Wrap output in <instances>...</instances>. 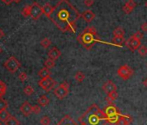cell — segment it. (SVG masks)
I'll return each mask as SVG.
<instances>
[{
	"label": "cell",
	"instance_id": "1",
	"mask_svg": "<svg viewBox=\"0 0 147 125\" xmlns=\"http://www.w3.org/2000/svg\"><path fill=\"white\" fill-rule=\"evenodd\" d=\"M80 17H82V14L67 0H61L57 5L55 6V10L49 19L60 31L75 33L76 31V22Z\"/></svg>",
	"mask_w": 147,
	"mask_h": 125
},
{
	"label": "cell",
	"instance_id": "2",
	"mask_svg": "<svg viewBox=\"0 0 147 125\" xmlns=\"http://www.w3.org/2000/svg\"><path fill=\"white\" fill-rule=\"evenodd\" d=\"M81 125H106L108 117L95 103L92 104L79 118Z\"/></svg>",
	"mask_w": 147,
	"mask_h": 125
},
{
	"label": "cell",
	"instance_id": "3",
	"mask_svg": "<svg viewBox=\"0 0 147 125\" xmlns=\"http://www.w3.org/2000/svg\"><path fill=\"white\" fill-rule=\"evenodd\" d=\"M77 41L87 50H90L98 41V33L94 26H88L78 37Z\"/></svg>",
	"mask_w": 147,
	"mask_h": 125
},
{
	"label": "cell",
	"instance_id": "4",
	"mask_svg": "<svg viewBox=\"0 0 147 125\" xmlns=\"http://www.w3.org/2000/svg\"><path fill=\"white\" fill-rule=\"evenodd\" d=\"M104 112L108 117L109 123H116L120 115L119 109L114 104H108L104 109Z\"/></svg>",
	"mask_w": 147,
	"mask_h": 125
},
{
	"label": "cell",
	"instance_id": "5",
	"mask_svg": "<svg viewBox=\"0 0 147 125\" xmlns=\"http://www.w3.org/2000/svg\"><path fill=\"white\" fill-rule=\"evenodd\" d=\"M5 68L11 73H15L21 67V62L14 56L9 57L4 64Z\"/></svg>",
	"mask_w": 147,
	"mask_h": 125
},
{
	"label": "cell",
	"instance_id": "6",
	"mask_svg": "<svg viewBox=\"0 0 147 125\" xmlns=\"http://www.w3.org/2000/svg\"><path fill=\"white\" fill-rule=\"evenodd\" d=\"M69 92V84L67 82H63L57 88L54 90V95L60 100L63 99L68 95Z\"/></svg>",
	"mask_w": 147,
	"mask_h": 125
},
{
	"label": "cell",
	"instance_id": "7",
	"mask_svg": "<svg viewBox=\"0 0 147 125\" xmlns=\"http://www.w3.org/2000/svg\"><path fill=\"white\" fill-rule=\"evenodd\" d=\"M117 73L123 80H128L131 78V77L133 75L134 72H133V70L130 66L125 65H121L118 69Z\"/></svg>",
	"mask_w": 147,
	"mask_h": 125
},
{
	"label": "cell",
	"instance_id": "8",
	"mask_svg": "<svg viewBox=\"0 0 147 125\" xmlns=\"http://www.w3.org/2000/svg\"><path fill=\"white\" fill-rule=\"evenodd\" d=\"M55 84H56V82L51 77L49 78H46V79H41L38 82V85L47 92L53 90L54 87L55 86Z\"/></svg>",
	"mask_w": 147,
	"mask_h": 125
},
{
	"label": "cell",
	"instance_id": "9",
	"mask_svg": "<svg viewBox=\"0 0 147 125\" xmlns=\"http://www.w3.org/2000/svg\"><path fill=\"white\" fill-rule=\"evenodd\" d=\"M43 14L42 7L36 2H34L31 5V12L30 17L33 20H37L41 18V16Z\"/></svg>",
	"mask_w": 147,
	"mask_h": 125
},
{
	"label": "cell",
	"instance_id": "10",
	"mask_svg": "<svg viewBox=\"0 0 147 125\" xmlns=\"http://www.w3.org/2000/svg\"><path fill=\"white\" fill-rule=\"evenodd\" d=\"M125 46L131 50V51H135L141 46V41L139 39L134 38L132 36L125 41Z\"/></svg>",
	"mask_w": 147,
	"mask_h": 125
},
{
	"label": "cell",
	"instance_id": "11",
	"mask_svg": "<svg viewBox=\"0 0 147 125\" xmlns=\"http://www.w3.org/2000/svg\"><path fill=\"white\" fill-rule=\"evenodd\" d=\"M102 90L107 95H109V94H111L113 92H115L117 90V86H116V84L113 81L108 80V81H107L106 83L103 84V85H102Z\"/></svg>",
	"mask_w": 147,
	"mask_h": 125
},
{
	"label": "cell",
	"instance_id": "12",
	"mask_svg": "<svg viewBox=\"0 0 147 125\" xmlns=\"http://www.w3.org/2000/svg\"><path fill=\"white\" fill-rule=\"evenodd\" d=\"M32 108H33V106H31V104H30L28 101H25V102L20 106V111L22 112V114H23L24 115L29 116L31 113H33Z\"/></svg>",
	"mask_w": 147,
	"mask_h": 125
},
{
	"label": "cell",
	"instance_id": "13",
	"mask_svg": "<svg viewBox=\"0 0 147 125\" xmlns=\"http://www.w3.org/2000/svg\"><path fill=\"white\" fill-rule=\"evenodd\" d=\"M131 122H132V117L128 115H120L116 125H129Z\"/></svg>",
	"mask_w": 147,
	"mask_h": 125
},
{
	"label": "cell",
	"instance_id": "14",
	"mask_svg": "<svg viewBox=\"0 0 147 125\" xmlns=\"http://www.w3.org/2000/svg\"><path fill=\"white\" fill-rule=\"evenodd\" d=\"M136 5H137L133 0H128V1L126 2V4L123 6V12L125 14H130L134 10Z\"/></svg>",
	"mask_w": 147,
	"mask_h": 125
},
{
	"label": "cell",
	"instance_id": "15",
	"mask_svg": "<svg viewBox=\"0 0 147 125\" xmlns=\"http://www.w3.org/2000/svg\"><path fill=\"white\" fill-rule=\"evenodd\" d=\"M56 125H78L70 115H65Z\"/></svg>",
	"mask_w": 147,
	"mask_h": 125
},
{
	"label": "cell",
	"instance_id": "16",
	"mask_svg": "<svg viewBox=\"0 0 147 125\" xmlns=\"http://www.w3.org/2000/svg\"><path fill=\"white\" fill-rule=\"evenodd\" d=\"M82 18L87 22V23H90L92 22L94 18H95V14L94 12H92L91 10H87L84 12L82 13Z\"/></svg>",
	"mask_w": 147,
	"mask_h": 125
},
{
	"label": "cell",
	"instance_id": "17",
	"mask_svg": "<svg viewBox=\"0 0 147 125\" xmlns=\"http://www.w3.org/2000/svg\"><path fill=\"white\" fill-rule=\"evenodd\" d=\"M61 52L60 50H59L58 48H56V47L52 48V49L49 51V53H48L49 58H50V59H52V60H54V61L57 60V59L61 56Z\"/></svg>",
	"mask_w": 147,
	"mask_h": 125
},
{
	"label": "cell",
	"instance_id": "18",
	"mask_svg": "<svg viewBox=\"0 0 147 125\" xmlns=\"http://www.w3.org/2000/svg\"><path fill=\"white\" fill-rule=\"evenodd\" d=\"M55 10V7H53L49 3H46L43 6H42V12L43 14L47 17V18H50V16L52 15L53 12Z\"/></svg>",
	"mask_w": 147,
	"mask_h": 125
},
{
	"label": "cell",
	"instance_id": "19",
	"mask_svg": "<svg viewBox=\"0 0 147 125\" xmlns=\"http://www.w3.org/2000/svg\"><path fill=\"white\" fill-rule=\"evenodd\" d=\"M38 76L41 77V79H46V78H49L51 76V71H49V69L44 67L42 69H41L38 72Z\"/></svg>",
	"mask_w": 147,
	"mask_h": 125
},
{
	"label": "cell",
	"instance_id": "20",
	"mask_svg": "<svg viewBox=\"0 0 147 125\" xmlns=\"http://www.w3.org/2000/svg\"><path fill=\"white\" fill-rule=\"evenodd\" d=\"M37 103H38V104H39L41 107H45V106H47V105L49 103V99L47 97V96L42 95V96H41L37 99Z\"/></svg>",
	"mask_w": 147,
	"mask_h": 125
},
{
	"label": "cell",
	"instance_id": "21",
	"mask_svg": "<svg viewBox=\"0 0 147 125\" xmlns=\"http://www.w3.org/2000/svg\"><path fill=\"white\" fill-rule=\"evenodd\" d=\"M125 40L122 37H113V41H112V43L114 44V45H116V46L121 47L125 43Z\"/></svg>",
	"mask_w": 147,
	"mask_h": 125
},
{
	"label": "cell",
	"instance_id": "22",
	"mask_svg": "<svg viewBox=\"0 0 147 125\" xmlns=\"http://www.w3.org/2000/svg\"><path fill=\"white\" fill-rule=\"evenodd\" d=\"M117 98H118V93H117V91H115V92H113V93L107 95V96L106 97V101L107 102L108 104H114L113 101H115Z\"/></svg>",
	"mask_w": 147,
	"mask_h": 125
},
{
	"label": "cell",
	"instance_id": "23",
	"mask_svg": "<svg viewBox=\"0 0 147 125\" xmlns=\"http://www.w3.org/2000/svg\"><path fill=\"white\" fill-rule=\"evenodd\" d=\"M10 117H11V114L6 109L0 111V122H5Z\"/></svg>",
	"mask_w": 147,
	"mask_h": 125
},
{
	"label": "cell",
	"instance_id": "24",
	"mask_svg": "<svg viewBox=\"0 0 147 125\" xmlns=\"http://www.w3.org/2000/svg\"><path fill=\"white\" fill-rule=\"evenodd\" d=\"M5 125H20V122L13 115H11V117L5 122Z\"/></svg>",
	"mask_w": 147,
	"mask_h": 125
},
{
	"label": "cell",
	"instance_id": "25",
	"mask_svg": "<svg viewBox=\"0 0 147 125\" xmlns=\"http://www.w3.org/2000/svg\"><path fill=\"white\" fill-rule=\"evenodd\" d=\"M85 77H86L85 74L82 73V71H78V72H76V75H75V79H76V81L78 82V83H82V82L85 80Z\"/></svg>",
	"mask_w": 147,
	"mask_h": 125
},
{
	"label": "cell",
	"instance_id": "26",
	"mask_svg": "<svg viewBox=\"0 0 147 125\" xmlns=\"http://www.w3.org/2000/svg\"><path fill=\"white\" fill-rule=\"evenodd\" d=\"M113 37H124V36H125V31L121 27H117L113 31Z\"/></svg>",
	"mask_w": 147,
	"mask_h": 125
},
{
	"label": "cell",
	"instance_id": "27",
	"mask_svg": "<svg viewBox=\"0 0 147 125\" xmlns=\"http://www.w3.org/2000/svg\"><path fill=\"white\" fill-rule=\"evenodd\" d=\"M6 90H7L6 84L3 81H0V97H3L6 94Z\"/></svg>",
	"mask_w": 147,
	"mask_h": 125
},
{
	"label": "cell",
	"instance_id": "28",
	"mask_svg": "<svg viewBox=\"0 0 147 125\" xmlns=\"http://www.w3.org/2000/svg\"><path fill=\"white\" fill-rule=\"evenodd\" d=\"M30 12H31V5H26L23 10H22V15L24 18L30 17Z\"/></svg>",
	"mask_w": 147,
	"mask_h": 125
},
{
	"label": "cell",
	"instance_id": "29",
	"mask_svg": "<svg viewBox=\"0 0 147 125\" xmlns=\"http://www.w3.org/2000/svg\"><path fill=\"white\" fill-rule=\"evenodd\" d=\"M55 61H54L50 58H48L44 62V66L48 69H51V68L55 67Z\"/></svg>",
	"mask_w": 147,
	"mask_h": 125
},
{
	"label": "cell",
	"instance_id": "30",
	"mask_svg": "<svg viewBox=\"0 0 147 125\" xmlns=\"http://www.w3.org/2000/svg\"><path fill=\"white\" fill-rule=\"evenodd\" d=\"M40 43H41V45H42L44 49H48V48L51 45V41H50L49 38L44 37L43 39H42V41H41Z\"/></svg>",
	"mask_w": 147,
	"mask_h": 125
},
{
	"label": "cell",
	"instance_id": "31",
	"mask_svg": "<svg viewBox=\"0 0 147 125\" xmlns=\"http://www.w3.org/2000/svg\"><path fill=\"white\" fill-rule=\"evenodd\" d=\"M7 108H8V102L3 97H0V111L7 109Z\"/></svg>",
	"mask_w": 147,
	"mask_h": 125
},
{
	"label": "cell",
	"instance_id": "32",
	"mask_svg": "<svg viewBox=\"0 0 147 125\" xmlns=\"http://www.w3.org/2000/svg\"><path fill=\"white\" fill-rule=\"evenodd\" d=\"M138 52L141 56H145L147 55V47L145 45H141L138 49Z\"/></svg>",
	"mask_w": 147,
	"mask_h": 125
},
{
	"label": "cell",
	"instance_id": "33",
	"mask_svg": "<svg viewBox=\"0 0 147 125\" xmlns=\"http://www.w3.org/2000/svg\"><path fill=\"white\" fill-rule=\"evenodd\" d=\"M40 123L42 125H50L51 123V120L49 116L45 115V116H42L40 120Z\"/></svg>",
	"mask_w": 147,
	"mask_h": 125
},
{
	"label": "cell",
	"instance_id": "34",
	"mask_svg": "<svg viewBox=\"0 0 147 125\" xmlns=\"http://www.w3.org/2000/svg\"><path fill=\"white\" fill-rule=\"evenodd\" d=\"M24 94L27 95V96H31V95L34 93V89H33L32 86L27 85V86L24 89Z\"/></svg>",
	"mask_w": 147,
	"mask_h": 125
},
{
	"label": "cell",
	"instance_id": "35",
	"mask_svg": "<svg viewBox=\"0 0 147 125\" xmlns=\"http://www.w3.org/2000/svg\"><path fill=\"white\" fill-rule=\"evenodd\" d=\"M18 78H19V80H20L21 82H24V81L27 80L28 75H27L25 72H21V73L19 74V76H18Z\"/></svg>",
	"mask_w": 147,
	"mask_h": 125
},
{
	"label": "cell",
	"instance_id": "36",
	"mask_svg": "<svg viewBox=\"0 0 147 125\" xmlns=\"http://www.w3.org/2000/svg\"><path fill=\"white\" fill-rule=\"evenodd\" d=\"M32 111L36 115L40 114V112H41V106L40 105H34L33 108H32Z\"/></svg>",
	"mask_w": 147,
	"mask_h": 125
},
{
	"label": "cell",
	"instance_id": "37",
	"mask_svg": "<svg viewBox=\"0 0 147 125\" xmlns=\"http://www.w3.org/2000/svg\"><path fill=\"white\" fill-rule=\"evenodd\" d=\"M132 37H134V38H137V39H139V40H141L142 38H143V33L141 32V31H136L133 35H132Z\"/></svg>",
	"mask_w": 147,
	"mask_h": 125
},
{
	"label": "cell",
	"instance_id": "38",
	"mask_svg": "<svg viewBox=\"0 0 147 125\" xmlns=\"http://www.w3.org/2000/svg\"><path fill=\"white\" fill-rule=\"evenodd\" d=\"M94 4V0H84V5L88 7L92 6Z\"/></svg>",
	"mask_w": 147,
	"mask_h": 125
},
{
	"label": "cell",
	"instance_id": "39",
	"mask_svg": "<svg viewBox=\"0 0 147 125\" xmlns=\"http://www.w3.org/2000/svg\"><path fill=\"white\" fill-rule=\"evenodd\" d=\"M141 30L144 32H147V22H144L141 24Z\"/></svg>",
	"mask_w": 147,
	"mask_h": 125
},
{
	"label": "cell",
	"instance_id": "40",
	"mask_svg": "<svg viewBox=\"0 0 147 125\" xmlns=\"http://www.w3.org/2000/svg\"><path fill=\"white\" fill-rule=\"evenodd\" d=\"M3 2H4L5 5H11V4L13 2V0H4Z\"/></svg>",
	"mask_w": 147,
	"mask_h": 125
},
{
	"label": "cell",
	"instance_id": "41",
	"mask_svg": "<svg viewBox=\"0 0 147 125\" xmlns=\"http://www.w3.org/2000/svg\"><path fill=\"white\" fill-rule=\"evenodd\" d=\"M142 84H143V85H144L145 88H147V77L144 78V79L143 80V83H142Z\"/></svg>",
	"mask_w": 147,
	"mask_h": 125
},
{
	"label": "cell",
	"instance_id": "42",
	"mask_svg": "<svg viewBox=\"0 0 147 125\" xmlns=\"http://www.w3.org/2000/svg\"><path fill=\"white\" fill-rule=\"evenodd\" d=\"M4 36H5V32L3 31V30L0 29V39H1Z\"/></svg>",
	"mask_w": 147,
	"mask_h": 125
},
{
	"label": "cell",
	"instance_id": "43",
	"mask_svg": "<svg viewBox=\"0 0 147 125\" xmlns=\"http://www.w3.org/2000/svg\"><path fill=\"white\" fill-rule=\"evenodd\" d=\"M13 2H14V3H17V4H18L19 2H21V0H13Z\"/></svg>",
	"mask_w": 147,
	"mask_h": 125
},
{
	"label": "cell",
	"instance_id": "44",
	"mask_svg": "<svg viewBox=\"0 0 147 125\" xmlns=\"http://www.w3.org/2000/svg\"><path fill=\"white\" fill-rule=\"evenodd\" d=\"M2 51H3V49L1 48V46H0V54H1V53H2Z\"/></svg>",
	"mask_w": 147,
	"mask_h": 125
},
{
	"label": "cell",
	"instance_id": "45",
	"mask_svg": "<svg viewBox=\"0 0 147 125\" xmlns=\"http://www.w3.org/2000/svg\"><path fill=\"white\" fill-rule=\"evenodd\" d=\"M145 6H146V7H147V2H146V3H145Z\"/></svg>",
	"mask_w": 147,
	"mask_h": 125
},
{
	"label": "cell",
	"instance_id": "46",
	"mask_svg": "<svg viewBox=\"0 0 147 125\" xmlns=\"http://www.w3.org/2000/svg\"><path fill=\"white\" fill-rule=\"evenodd\" d=\"M0 125H2V123H1V122H0Z\"/></svg>",
	"mask_w": 147,
	"mask_h": 125
},
{
	"label": "cell",
	"instance_id": "47",
	"mask_svg": "<svg viewBox=\"0 0 147 125\" xmlns=\"http://www.w3.org/2000/svg\"><path fill=\"white\" fill-rule=\"evenodd\" d=\"M2 1H4V0H2Z\"/></svg>",
	"mask_w": 147,
	"mask_h": 125
}]
</instances>
